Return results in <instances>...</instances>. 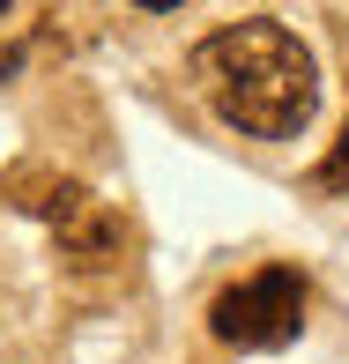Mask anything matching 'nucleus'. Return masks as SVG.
I'll return each mask as SVG.
<instances>
[{"label": "nucleus", "instance_id": "nucleus-1", "mask_svg": "<svg viewBox=\"0 0 349 364\" xmlns=\"http://www.w3.org/2000/svg\"><path fill=\"white\" fill-rule=\"evenodd\" d=\"M193 82H201L208 112L223 127L253 141H290L305 134L312 105H320V68H312V45L297 38L275 15H245V23L215 30L193 45Z\"/></svg>", "mask_w": 349, "mask_h": 364}, {"label": "nucleus", "instance_id": "nucleus-2", "mask_svg": "<svg viewBox=\"0 0 349 364\" xmlns=\"http://www.w3.org/2000/svg\"><path fill=\"white\" fill-rule=\"evenodd\" d=\"M208 327L230 350H282V342H297V327H305V275L297 268L245 275L238 290H223L208 305Z\"/></svg>", "mask_w": 349, "mask_h": 364}, {"label": "nucleus", "instance_id": "nucleus-3", "mask_svg": "<svg viewBox=\"0 0 349 364\" xmlns=\"http://www.w3.org/2000/svg\"><path fill=\"white\" fill-rule=\"evenodd\" d=\"M38 208H45V223L60 230V245H68L75 260H104L112 245H119V223H112L104 201H90L82 186H53Z\"/></svg>", "mask_w": 349, "mask_h": 364}, {"label": "nucleus", "instance_id": "nucleus-4", "mask_svg": "<svg viewBox=\"0 0 349 364\" xmlns=\"http://www.w3.org/2000/svg\"><path fill=\"white\" fill-rule=\"evenodd\" d=\"M320 186H327V193H349V127H342V141L327 149V164H320Z\"/></svg>", "mask_w": 349, "mask_h": 364}, {"label": "nucleus", "instance_id": "nucleus-5", "mask_svg": "<svg viewBox=\"0 0 349 364\" xmlns=\"http://www.w3.org/2000/svg\"><path fill=\"white\" fill-rule=\"evenodd\" d=\"M134 8H186V0H134Z\"/></svg>", "mask_w": 349, "mask_h": 364}, {"label": "nucleus", "instance_id": "nucleus-6", "mask_svg": "<svg viewBox=\"0 0 349 364\" xmlns=\"http://www.w3.org/2000/svg\"><path fill=\"white\" fill-rule=\"evenodd\" d=\"M0 15H8V0H0Z\"/></svg>", "mask_w": 349, "mask_h": 364}]
</instances>
